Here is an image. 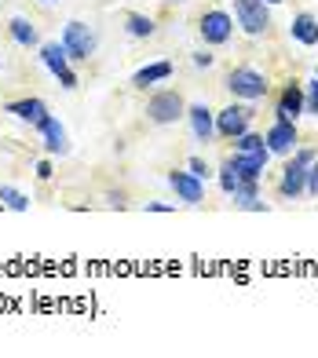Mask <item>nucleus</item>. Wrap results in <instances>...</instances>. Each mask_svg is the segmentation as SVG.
<instances>
[{
  "mask_svg": "<svg viewBox=\"0 0 318 358\" xmlns=\"http://www.w3.org/2000/svg\"><path fill=\"white\" fill-rule=\"evenodd\" d=\"M318 161L315 150H293V161L282 169V179H278V194L282 198H300L308 190V169Z\"/></svg>",
  "mask_w": 318,
  "mask_h": 358,
  "instance_id": "f257e3e1",
  "label": "nucleus"
},
{
  "mask_svg": "<svg viewBox=\"0 0 318 358\" xmlns=\"http://www.w3.org/2000/svg\"><path fill=\"white\" fill-rule=\"evenodd\" d=\"M95 34H92V26L81 22V19H70L66 26H62V48H66V55L70 59H92L95 55Z\"/></svg>",
  "mask_w": 318,
  "mask_h": 358,
  "instance_id": "f03ea898",
  "label": "nucleus"
},
{
  "mask_svg": "<svg viewBox=\"0 0 318 358\" xmlns=\"http://www.w3.org/2000/svg\"><path fill=\"white\" fill-rule=\"evenodd\" d=\"M227 88L238 95V99H245V103H256L267 95V77L260 70H252V66H238L227 73Z\"/></svg>",
  "mask_w": 318,
  "mask_h": 358,
  "instance_id": "7ed1b4c3",
  "label": "nucleus"
},
{
  "mask_svg": "<svg viewBox=\"0 0 318 358\" xmlns=\"http://www.w3.org/2000/svg\"><path fill=\"white\" fill-rule=\"evenodd\" d=\"M41 62H44L48 70H52V77H55L66 92H73V88H77V73L70 70V55H66V48H62V41L41 44Z\"/></svg>",
  "mask_w": 318,
  "mask_h": 358,
  "instance_id": "20e7f679",
  "label": "nucleus"
},
{
  "mask_svg": "<svg viewBox=\"0 0 318 358\" xmlns=\"http://www.w3.org/2000/svg\"><path fill=\"white\" fill-rule=\"evenodd\" d=\"M147 117L154 124H176L180 117H187V103L180 99L176 92H157V95H150V103H147Z\"/></svg>",
  "mask_w": 318,
  "mask_h": 358,
  "instance_id": "39448f33",
  "label": "nucleus"
},
{
  "mask_svg": "<svg viewBox=\"0 0 318 358\" xmlns=\"http://www.w3.org/2000/svg\"><path fill=\"white\" fill-rule=\"evenodd\" d=\"M234 15H238V26H242L249 37H260V34H267V26H271V15H267L263 0H234Z\"/></svg>",
  "mask_w": 318,
  "mask_h": 358,
  "instance_id": "423d86ee",
  "label": "nucleus"
},
{
  "mask_svg": "<svg viewBox=\"0 0 318 358\" xmlns=\"http://www.w3.org/2000/svg\"><path fill=\"white\" fill-rule=\"evenodd\" d=\"M198 29H201V41L205 44H227L231 34H234V19H231L227 11H205Z\"/></svg>",
  "mask_w": 318,
  "mask_h": 358,
  "instance_id": "0eeeda50",
  "label": "nucleus"
},
{
  "mask_svg": "<svg viewBox=\"0 0 318 358\" xmlns=\"http://www.w3.org/2000/svg\"><path fill=\"white\" fill-rule=\"evenodd\" d=\"M249 121H252L249 106H227V110L216 113V132L224 139H238L242 132H249Z\"/></svg>",
  "mask_w": 318,
  "mask_h": 358,
  "instance_id": "6e6552de",
  "label": "nucleus"
},
{
  "mask_svg": "<svg viewBox=\"0 0 318 358\" xmlns=\"http://www.w3.org/2000/svg\"><path fill=\"white\" fill-rule=\"evenodd\" d=\"M37 132H41V139H44V150L48 154H66L70 150V139H66V128H62V121L59 117H52V113H44V117L37 121Z\"/></svg>",
  "mask_w": 318,
  "mask_h": 358,
  "instance_id": "1a4fd4ad",
  "label": "nucleus"
},
{
  "mask_svg": "<svg viewBox=\"0 0 318 358\" xmlns=\"http://www.w3.org/2000/svg\"><path fill=\"white\" fill-rule=\"evenodd\" d=\"M263 143H267V150L278 154V157L293 154V150H296V124H293V121H275L271 128H267Z\"/></svg>",
  "mask_w": 318,
  "mask_h": 358,
  "instance_id": "9d476101",
  "label": "nucleus"
},
{
  "mask_svg": "<svg viewBox=\"0 0 318 358\" xmlns=\"http://www.w3.org/2000/svg\"><path fill=\"white\" fill-rule=\"evenodd\" d=\"M168 187L176 190V198L187 201V205H201V198H205V183L194 172H168Z\"/></svg>",
  "mask_w": 318,
  "mask_h": 358,
  "instance_id": "9b49d317",
  "label": "nucleus"
},
{
  "mask_svg": "<svg viewBox=\"0 0 318 358\" xmlns=\"http://www.w3.org/2000/svg\"><path fill=\"white\" fill-rule=\"evenodd\" d=\"M187 121H190V132H194L198 143H209L216 136V117H212V110L205 106V103L187 106Z\"/></svg>",
  "mask_w": 318,
  "mask_h": 358,
  "instance_id": "f8f14e48",
  "label": "nucleus"
},
{
  "mask_svg": "<svg viewBox=\"0 0 318 358\" xmlns=\"http://www.w3.org/2000/svg\"><path fill=\"white\" fill-rule=\"evenodd\" d=\"M278 121H293L296 124V117L304 113V88L300 85H285L282 88V95H278Z\"/></svg>",
  "mask_w": 318,
  "mask_h": 358,
  "instance_id": "ddd939ff",
  "label": "nucleus"
},
{
  "mask_svg": "<svg viewBox=\"0 0 318 358\" xmlns=\"http://www.w3.org/2000/svg\"><path fill=\"white\" fill-rule=\"evenodd\" d=\"M267 157H271V154H234L231 169L238 172V183H242V179L256 183V179L263 176V169H267Z\"/></svg>",
  "mask_w": 318,
  "mask_h": 358,
  "instance_id": "4468645a",
  "label": "nucleus"
},
{
  "mask_svg": "<svg viewBox=\"0 0 318 358\" xmlns=\"http://www.w3.org/2000/svg\"><path fill=\"white\" fill-rule=\"evenodd\" d=\"M168 77H172V62L161 59V62H150V66L136 70V73H132V85H136V88H150V85H157V80H168Z\"/></svg>",
  "mask_w": 318,
  "mask_h": 358,
  "instance_id": "2eb2a0df",
  "label": "nucleus"
},
{
  "mask_svg": "<svg viewBox=\"0 0 318 358\" xmlns=\"http://www.w3.org/2000/svg\"><path fill=\"white\" fill-rule=\"evenodd\" d=\"M289 34H293V41L315 48V44H318V19H315V15H308V11L296 15V19L289 22Z\"/></svg>",
  "mask_w": 318,
  "mask_h": 358,
  "instance_id": "dca6fc26",
  "label": "nucleus"
},
{
  "mask_svg": "<svg viewBox=\"0 0 318 358\" xmlns=\"http://www.w3.org/2000/svg\"><path fill=\"white\" fill-rule=\"evenodd\" d=\"M8 113H15L19 121L37 124L44 113H48V106H44V99H15V103H8Z\"/></svg>",
  "mask_w": 318,
  "mask_h": 358,
  "instance_id": "f3484780",
  "label": "nucleus"
},
{
  "mask_svg": "<svg viewBox=\"0 0 318 358\" xmlns=\"http://www.w3.org/2000/svg\"><path fill=\"white\" fill-rule=\"evenodd\" d=\"M11 41L22 44V48H41V37H37V26L29 19H11Z\"/></svg>",
  "mask_w": 318,
  "mask_h": 358,
  "instance_id": "a211bd4d",
  "label": "nucleus"
},
{
  "mask_svg": "<svg viewBox=\"0 0 318 358\" xmlns=\"http://www.w3.org/2000/svg\"><path fill=\"white\" fill-rule=\"evenodd\" d=\"M124 29H129V37L143 41V37L154 34V19L150 15H129V19H124Z\"/></svg>",
  "mask_w": 318,
  "mask_h": 358,
  "instance_id": "6ab92c4d",
  "label": "nucleus"
},
{
  "mask_svg": "<svg viewBox=\"0 0 318 358\" xmlns=\"http://www.w3.org/2000/svg\"><path fill=\"white\" fill-rule=\"evenodd\" d=\"M0 201H4V208H11V213H29V198L15 187H0Z\"/></svg>",
  "mask_w": 318,
  "mask_h": 358,
  "instance_id": "aec40b11",
  "label": "nucleus"
},
{
  "mask_svg": "<svg viewBox=\"0 0 318 358\" xmlns=\"http://www.w3.org/2000/svg\"><path fill=\"white\" fill-rule=\"evenodd\" d=\"M234 146H238V154H271L267 143H263V136H252V132H242L234 139Z\"/></svg>",
  "mask_w": 318,
  "mask_h": 358,
  "instance_id": "412c9836",
  "label": "nucleus"
},
{
  "mask_svg": "<svg viewBox=\"0 0 318 358\" xmlns=\"http://www.w3.org/2000/svg\"><path fill=\"white\" fill-rule=\"evenodd\" d=\"M219 187H224V194H234V187H238V172L231 169V161L219 169Z\"/></svg>",
  "mask_w": 318,
  "mask_h": 358,
  "instance_id": "4be33fe9",
  "label": "nucleus"
},
{
  "mask_svg": "<svg viewBox=\"0 0 318 358\" xmlns=\"http://www.w3.org/2000/svg\"><path fill=\"white\" fill-rule=\"evenodd\" d=\"M304 113H318V77L308 85V95H304Z\"/></svg>",
  "mask_w": 318,
  "mask_h": 358,
  "instance_id": "5701e85b",
  "label": "nucleus"
},
{
  "mask_svg": "<svg viewBox=\"0 0 318 358\" xmlns=\"http://www.w3.org/2000/svg\"><path fill=\"white\" fill-rule=\"evenodd\" d=\"M190 172H194V176L201 179V183H205V179H209V176H212V169H209V165H205V161H201V157H190Z\"/></svg>",
  "mask_w": 318,
  "mask_h": 358,
  "instance_id": "b1692460",
  "label": "nucleus"
},
{
  "mask_svg": "<svg viewBox=\"0 0 318 358\" xmlns=\"http://www.w3.org/2000/svg\"><path fill=\"white\" fill-rule=\"evenodd\" d=\"M308 194H311V198H318V161L308 169Z\"/></svg>",
  "mask_w": 318,
  "mask_h": 358,
  "instance_id": "393cba45",
  "label": "nucleus"
},
{
  "mask_svg": "<svg viewBox=\"0 0 318 358\" xmlns=\"http://www.w3.org/2000/svg\"><path fill=\"white\" fill-rule=\"evenodd\" d=\"M147 213H176V205H168V201H147Z\"/></svg>",
  "mask_w": 318,
  "mask_h": 358,
  "instance_id": "a878e982",
  "label": "nucleus"
},
{
  "mask_svg": "<svg viewBox=\"0 0 318 358\" xmlns=\"http://www.w3.org/2000/svg\"><path fill=\"white\" fill-rule=\"evenodd\" d=\"M52 161H37V179H52Z\"/></svg>",
  "mask_w": 318,
  "mask_h": 358,
  "instance_id": "bb28decb",
  "label": "nucleus"
},
{
  "mask_svg": "<svg viewBox=\"0 0 318 358\" xmlns=\"http://www.w3.org/2000/svg\"><path fill=\"white\" fill-rule=\"evenodd\" d=\"M194 66L209 70V66H212V55H209V52H198V55H194Z\"/></svg>",
  "mask_w": 318,
  "mask_h": 358,
  "instance_id": "cd10ccee",
  "label": "nucleus"
},
{
  "mask_svg": "<svg viewBox=\"0 0 318 358\" xmlns=\"http://www.w3.org/2000/svg\"><path fill=\"white\" fill-rule=\"evenodd\" d=\"M263 4H282V0H263Z\"/></svg>",
  "mask_w": 318,
  "mask_h": 358,
  "instance_id": "c85d7f7f",
  "label": "nucleus"
},
{
  "mask_svg": "<svg viewBox=\"0 0 318 358\" xmlns=\"http://www.w3.org/2000/svg\"><path fill=\"white\" fill-rule=\"evenodd\" d=\"M168 4H183V0H168Z\"/></svg>",
  "mask_w": 318,
  "mask_h": 358,
  "instance_id": "c756f323",
  "label": "nucleus"
},
{
  "mask_svg": "<svg viewBox=\"0 0 318 358\" xmlns=\"http://www.w3.org/2000/svg\"><path fill=\"white\" fill-rule=\"evenodd\" d=\"M44 4H52V0H44Z\"/></svg>",
  "mask_w": 318,
  "mask_h": 358,
  "instance_id": "7c9ffc66",
  "label": "nucleus"
},
{
  "mask_svg": "<svg viewBox=\"0 0 318 358\" xmlns=\"http://www.w3.org/2000/svg\"><path fill=\"white\" fill-rule=\"evenodd\" d=\"M0 208H4V201H0Z\"/></svg>",
  "mask_w": 318,
  "mask_h": 358,
  "instance_id": "2f4dec72",
  "label": "nucleus"
},
{
  "mask_svg": "<svg viewBox=\"0 0 318 358\" xmlns=\"http://www.w3.org/2000/svg\"><path fill=\"white\" fill-rule=\"evenodd\" d=\"M315 77H318V73H315Z\"/></svg>",
  "mask_w": 318,
  "mask_h": 358,
  "instance_id": "473e14b6",
  "label": "nucleus"
}]
</instances>
